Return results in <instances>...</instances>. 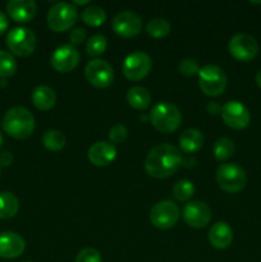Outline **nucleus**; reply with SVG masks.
<instances>
[{"instance_id":"1","label":"nucleus","mask_w":261,"mask_h":262,"mask_svg":"<svg viewBox=\"0 0 261 262\" xmlns=\"http://www.w3.org/2000/svg\"><path fill=\"white\" fill-rule=\"evenodd\" d=\"M183 163L178 147L170 143H161L151 148L145 160L146 173L156 179H164L173 176Z\"/></svg>"},{"instance_id":"2","label":"nucleus","mask_w":261,"mask_h":262,"mask_svg":"<svg viewBox=\"0 0 261 262\" xmlns=\"http://www.w3.org/2000/svg\"><path fill=\"white\" fill-rule=\"evenodd\" d=\"M3 129L15 140H26L35 130V118L27 107L14 106L5 113Z\"/></svg>"},{"instance_id":"3","label":"nucleus","mask_w":261,"mask_h":262,"mask_svg":"<svg viewBox=\"0 0 261 262\" xmlns=\"http://www.w3.org/2000/svg\"><path fill=\"white\" fill-rule=\"evenodd\" d=\"M150 122L159 132L173 133L179 128L182 123V114L178 107L168 101L156 104L151 109Z\"/></svg>"},{"instance_id":"4","label":"nucleus","mask_w":261,"mask_h":262,"mask_svg":"<svg viewBox=\"0 0 261 262\" xmlns=\"http://www.w3.org/2000/svg\"><path fill=\"white\" fill-rule=\"evenodd\" d=\"M216 182L223 191L228 193H238L247 184V176L238 164H222L216 170Z\"/></svg>"},{"instance_id":"5","label":"nucleus","mask_w":261,"mask_h":262,"mask_svg":"<svg viewBox=\"0 0 261 262\" xmlns=\"http://www.w3.org/2000/svg\"><path fill=\"white\" fill-rule=\"evenodd\" d=\"M78 19V12L73 4L60 2L54 4L49 9L46 20L48 26L54 32H64L73 27L74 23Z\"/></svg>"},{"instance_id":"6","label":"nucleus","mask_w":261,"mask_h":262,"mask_svg":"<svg viewBox=\"0 0 261 262\" xmlns=\"http://www.w3.org/2000/svg\"><path fill=\"white\" fill-rule=\"evenodd\" d=\"M199 84L207 96H220L227 87V76L220 67L205 66L199 72Z\"/></svg>"},{"instance_id":"7","label":"nucleus","mask_w":261,"mask_h":262,"mask_svg":"<svg viewBox=\"0 0 261 262\" xmlns=\"http://www.w3.org/2000/svg\"><path fill=\"white\" fill-rule=\"evenodd\" d=\"M7 46L14 55L26 58L35 51L37 46L36 35L26 27H15L7 36Z\"/></svg>"},{"instance_id":"8","label":"nucleus","mask_w":261,"mask_h":262,"mask_svg":"<svg viewBox=\"0 0 261 262\" xmlns=\"http://www.w3.org/2000/svg\"><path fill=\"white\" fill-rule=\"evenodd\" d=\"M179 215V207L173 201L164 200L153 206L150 211V222L158 229L166 230L178 223Z\"/></svg>"},{"instance_id":"9","label":"nucleus","mask_w":261,"mask_h":262,"mask_svg":"<svg viewBox=\"0 0 261 262\" xmlns=\"http://www.w3.org/2000/svg\"><path fill=\"white\" fill-rule=\"evenodd\" d=\"M151 68H153L151 56L143 51H135L124 59L122 71L125 78L129 81H140L150 73Z\"/></svg>"},{"instance_id":"10","label":"nucleus","mask_w":261,"mask_h":262,"mask_svg":"<svg viewBox=\"0 0 261 262\" xmlns=\"http://www.w3.org/2000/svg\"><path fill=\"white\" fill-rule=\"evenodd\" d=\"M84 77L96 89H106L114 81V71L106 60L94 59L84 67Z\"/></svg>"},{"instance_id":"11","label":"nucleus","mask_w":261,"mask_h":262,"mask_svg":"<svg viewBox=\"0 0 261 262\" xmlns=\"http://www.w3.org/2000/svg\"><path fill=\"white\" fill-rule=\"evenodd\" d=\"M230 55L240 61H251L257 56L258 45L252 36L247 33H237L229 41Z\"/></svg>"},{"instance_id":"12","label":"nucleus","mask_w":261,"mask_h":262,"mask_svg":"<svg viewBox=\"0 0 261 262\" xmlns=\"http://www.w3.org/2000/svg\"><path fill=\"white\" fill-rule=\"evenodd\" d=\"M223 120L225 124L232 129H243L250 124L251 115L247 107L240 101H228L222 106L220 112Z\"/></svg>"},{"instance_id":"13","label":"nucleus","mask_w":261,"mask_h":262,"mask_svg":"<svg viewBox=\"0 0 261 262\" xmlns=\"http://www.w3.org/2000/svg\"><path fill=\"white\" fill-rule=\"evenodd\" d=\"M113 31L120 37H133L142 30V19L140 15L130 10L118 13L112 22Z\"/></svg>"},{"instance_id":"14","label":"nucleus","mask_w":261,"mask_h":262,"mask_svg":"<svg viewBox=\"0 0 261 262\" xmlns=\"http://www.w3.org/2000/svg\"><path fill=\"white\" fill-rule=\"evenodd\" d=\"M51 67L56 72L68 73L72 72L79 63V53L73 45H61L54 50L50 59Z\"/></svg>"},{"instance_id":"15","label":"nucleus","mask_w":261,"mask_h":262,"mask_svg":"<svg viewBox=\"0 0 261 262\" xmlns=\"http://www.w3.org/2000/svg\"><path fill=\"white\" fill-rule=\"evenodd\" d=\"M183 220L186 224L191 228L206 227L211 220V210L205 202L191 201L183 207Z\"/></svg>"},{"instance_id":"16","label":"nucleus","mask_w":261,"mask_h":262,"mask_svg":"<svg viewBox=\"0 0 261 262\" xmlns=\"http://www.w3.org/2000/svg\"><path fill=\"white\" fill-rule=\"evenodd\" d=\"M25 239L14 232L0 233V257L12 260L17 258L25 252Z\"/></svg>"},{"instance_id":"17","label":"nucleus","mask_w":261,"mask_h":262,"mask_svg":"<svg viewBox=\"0 0 261 262\" xmlns=\"http://www.w3.org/2000/svg\"><path fill=\"white\" fill-rule=\"evenodd\" d=\"M7 12L15 22L26 23L33 19L37 12V5L33 0H10L7 4Z\"/></svg>"},{"instance_id":"18","label":"nucleus","mask_w":261,"mask_h":262,"mask_svg":"<svg viewBox=\"0 0 261 262\" xmlns=\"http://www.w3.org/2000/svg\"><path fill=\"white\" fill-rule=\"evenodd\" d=\"M117 158V150L113 143L99 141L94 143L89 150V160L96 166H106Z\"/></svg>"},{"instance_id":"19","label":"nucleus","mask_w":261,"mask_h":262,"mask_svg":"<svg viewBox=\"0 0 261 262\" xmlns=\"http://www.w3.org/2000/svg\"><path fill=\"white\" fill-rule=\"evenodd\" d=\"M209 242L216 250H225L233 242V230L227 223L217 222L210 228Z\"/></svg>"},{"instance_id":"20","label":"nucleus","mask_w":261,"mask_h":262,"mask_svg":"<svg viewBox=\"0 0 261 262\" xmlns=\"http://www.w3.org/2000/svg\"><path fill=\"white\" fill-rule=\"evenodd\" d=\"M204 145V135L197 128L186 129L179 137V146L186 154L197 152Z\"/></svg>"},{"instance_id":"21","label":"nucleus","mask_w":261,"mask_h":262,"mask_svg":"<svg viewBox=\"0 0 261 262\" xmlns=\"http://www.w3.org/2000/svg\"><path fill=\"white\" fill-rule=\"evenodd\" d=\"M32 102L35 107L38 110H50L53 109L54 105L56 102V94L51 87L45 86H37L32 92Z\"/></svg>"},{"instance_id":"22","label":"nucleus","mask_w":261,"mask_h":262,"mask_svg":"<svg viewBox=\"0 0 261 262\" xmlns=\"http://www.w3.org/2000/svg\"><path fill=\"white\" fill-rule=\"evenodd\" d=\"M127 101L133 109L146 110L151 104V95L142 86H133L127 92Z\"/></svg>"},{"instance_id":"23","label":"nucleus","mask_w":261,"mask_h":262,"mask_svg":"<svg viewBox=\"0 0 261 262\" xmlns=\"http://www.w3.org/2000/svg\"><path fill=\"white\" fill-rule=\"evenodd\" d=\"M19 210V201L10 192H0V219H12Z\"/></svg>"},{"instance_id":"24","label":"nucleus","mask_w":261,"mask_h":262,"mask_svg":"<svg viewBox=\"0 0 261 262\" xmlns=\"http://www.w3.org/2000/svg\"><path fill=\"white\" fill-rule=\"evenodd\" d=\"M81 19L91 27H99L106 20V12L101 7L90 5L84 8L81 13Z\"/></svg>"},{"instance_id":"25","label":"nucleus","mask_w":261,"mask_h":262,"mask_svg":"<svg viewBox=\"0 0 261 262\" xmlns=\"http://www.w3.org/2000/svg\"><path fill=\"white\" fill-rule=\"evenodd\" d=\"M234 142L228 137H222L215 141L212 154L217 161H225L234 154Z\"/></svg>"},{"instance_id":"26","label":"nucleus","mask_w":261,"mask_h":262,"mask_svg":"<svg viewBox=\"0 0 261 262\" xmlns=\"http://www.w3.org/2000/svg\"><path fill=\"white\" fill-rule=\"evenodd\" d=\"M42 143L49 151H60L66 146V136L58 129L46 130L42 136Z\"/></svg>"},{"instance_id":"27","label":"nucleus","mask_w":261,"mask_h":262,"mask_svg":"<svg viewBox=\"0 0 261 262\" xmlns=\"http://www.w3.org/2000/svg\"><path fill=\"white\" fill-rule=\"evenodd\" d=\"M170 23L165 18H154L146 26V31L154 38H163L170 32Z\"/></svg>"},{"instance_id":"28","label":"nucleus","mask_w":261,"mask_h":262,"mask_svg":"<svg viewBox=\"0 0 261 262\" xmlns=\"http://www.w3.org/2000/svg\"><path fill=\"white\" fill-rule=\"evenodd\" d=\"M194 193V186L188 179H181L173 187V196L177 201H188Z\"/></svg>"},{"instance_id":"29","label":"nucleus","mask_w":261,"mask_h":262,"mask_svg":"<svg viewBox=\"0 0 261 262\" xmlns=\"http://www.w3.org/2000/svg\"><path fill=\"white\" fill-rule=\"evenodd\" d=\"M107 48V40L104 35H92L86 43V51L90 56H99L105 53Z\"/></svg>"},{"instance_id":"30","label":"nucleus","mask_w":261,"mask_h":262,"mask_svg":"<svg viewBox=\"0 0 261 262\" xmlns=\"http://www.w3.org/2000/svg\"><path fill=\"white\" fill-rule=\"evenodd\" d=\"M15 71H17V61L14 56L8 51L0 50V77L2 78L12 77Z\"/></svg>"},{"instance_id":"31","label":"nucleus","mask_w":261,"mask_h":262,"mask_svg":"<svg viewBox=\"0 0 261 262\" xmlns=\"http://www.w3.org/2000/svg\"><path fill=\"white\" fill-rule=\"evenodd\" d=\"M178 69H179V72L183 74V76L193 77V76H196V74H199L200 69L201 68H200V64L197 63L194 59L187 58V59H183V60L179 63Z\"/></svg>"},{"instance_id":"32","label":"nucleus","mask_w":261,"mask_h":262,"mask_svg":"<svg viewBox=\"0 0 261 262\" xmlns=\"http://www.w3.org/2000/svg\"><path fill=\"white\" fill-rule=\"evenodd\" d=\"M128 136V129L123 124L118 123L114 124L109 130V140L113 145H118V143H122L127 140Z\"/></svg>"},{"instance_id":"33","label":"nucleus","mask_w":261,"mask_h":262,"mask_svg":"<svg viewBox=\"0 0 261 262\" xmlns=\"http://www.w3.org/2000/svg\"><path fill=\"white\" fill-rule=\"evenodd\" d=\"M76 262H102L101 253L92 247L83 248L77 255Z\"/></svg>"},{"instance_id":"34","label":"nucleus","mask_w":261,"mask_h":262,"mask_svg":"<svg viewBox=\"0 0 261 262\" xmlns=\"http://www.w3.org/2000/svg\"><path fill=\"white\" fill-rule=\"evenodd\" d=\"M84 38H86V31L81 27L73 30L71 32V35H69V40H71V42L73 45H79V43L83 42Z\"/></svg>"},{"instance_id":"35","label":"nucleus","mask_w":261,"mask_h":262,"mask_svg":"<svg viewBox=\"0 0 261 262\" xmlns=\"http://www.w3.org/2000/svg\"><path fill=\"white\" fill-rule=\"evenodd\" d=\"M13 161V155L9 151L0 154V166H9Z\"/></svg>"},{"instance_id":"36","label":"nucleus","mask_w":261,"mask_h":262,"mask_svg":"<svg viewBox=\"0 0 261 262\" xmlns=\"http://www.w3.org/2000/svg\"><path fill=\"white\" fill-rule=\"evenodd\" d=\"M8 26H9V20H8V17L4 14V13L0 10V36L8 30Z\"/></svg>"},{"instance_id":"37","label":"nucleus","mask_w":261,"mask_h":262,"mask_svg":"<svg viewBox=\"0 0 261 262\" xmlns=\"http://www.w3.org/2000/svg\"><path fill=\"white\" fill-rule=\"evenodd\" d=\"M206 109H207V113L211 115H216L217 113L222 112V106H220L217 102H209L206 106Z\"/></svg>"},{"instance_id":"38","label":"nucleus","mask_w":261,"mask_h":262,"mask_svg":"<svg viewBox=\"0 0 261 262\" xmlns=\"http://www.w3.org/2000/svg\"><path fill=\"white\" fill-rule=\"evenodd\" d=\"M256 83H257V86L261 89V69L257 72V74H256Z\"/></svg>"},{"instance_id":"39","label":"nucleus","mask_w":261,"mask_h":262,"mask_svg":"<svg viewBox=\"0 0 261 262\" xmlns=\"http://www.w3.org/2000/svg\"><path fill=\"white\" fill-rule=\"evenodd\" d=\"M3 143H4V137H3V135H2V132H0V148H2V146H3Z\"/></svg>"},{"instance_id":"40","label":"nucleus","mask_w":261,"mask_h":262,"mask_svg":"<svg viewBox=\"0 0 261 262\" xmlns=\"http://www.w3.org/2000/svg\"><path fill=\"white\" fill-rule=\"evenodd\" d=\"M87 3H89V2H86V0H84V2H79V0H76V4H87Z\"/></svg>"},{"instance_id":"41","label":"nucleus","mask_w":261,"mask_h":262,"mask_svg":"<svg viewBox=\"0 0 261 262\" xmlns=\"http://www.w3.org/2000/svg\"><path fill=\"white\" fill-rule=\"evenodd\" d=\"M0 173H2V168H0Z\"/></svg>"},{"instance_id":"42","label":"nucleus","mask_w":261,"mask_h":262,"mask_svg":"<svg viewBox=\"0 0 261 262\" xmlns=\"http://www.w3.org/2000/svg\"><path fill=\"white\" fill-rule=\"evenodd\" d=\"M26 262H31V261H26Z\"/></svg>"}]
</instances>
